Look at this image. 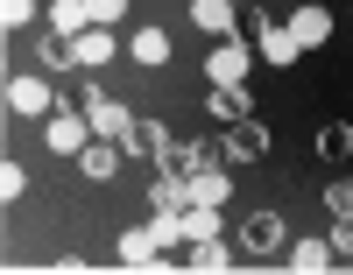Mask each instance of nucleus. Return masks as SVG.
Masks as SVG:
<instances>
[{
	"label": "nucleus",
	"instance_id": "nucleus-1",
	"mask_svg": "<svg viewBox=\"0 0 353 275\" xmlns=\"http://www.w3.org/2000/svg\"><path fill=\"white\" fill-rule=\"evenodd\" d=\"M8 113L14 120H50L57 113V85L50 78H8Z\"/></svg>",
	"mask_w": 353,
	"mask_h": 275
},
{
	"label": "nucleus",
	"instance_id": "nucleus-2",
	"mask_svg": "<svg viewBox=\"0 0 353 275\" xmlns=\"http://www.w3.org/2000/svg\"><path fill=\"white\" fill-rule=\"evenodd\" d=\"M248 28H254V57H269V64H297V36H290V28L283 21H269V14H261V8H248Z\"/></svg>",
	"mask_w": 353,
	"mask_h": 275
},
{
	"label": "nucleus",
	"instance_id": "nucleus-3",
	"mask_svg": "<svg viewBox=\"0 0 353 275\" xmlns=\"http://www.w3.org/2000/svg\"><path fill=\"white\" fill-rule=\"evenodd\" d=\"M276 254H283V219L276 212H254L241 226V261H276Z\"/></svg>",
	"mask_w": 353,
	"mask_h": 275
},
{
	"label": "nucleus",
	"instance_id": "nucleus-4",
	"mask_svg": "<svg viewBox=\"0 0 353 275\" xmlns=\"http://www.w3.org/2000/svg\"><path fill=\"white\" fill-rule=\"evenodd\" d=\"M43 134H50V148H57V156H78V148L92 141V120H85L78 106H57V113L43 120Z\"/></svg>",
	"mask_w": 353,
	"mask_h": 275
},
{
	"label": "nucleus",
	"instance_id": "nucleus-5",
	"mask_svg": "<svg viewBox=\"0 0 353 275\" xmlns=\"http://www.w3.org/2000/svg\"><path fill=\"white\" fill-rule=\"evenodd\" d=\"M121 156H128V141H106V134H92V141H85L78 156H71V163H78L85 176H92V183H106V176H121Z\"/></svg>",
	"mask_w": 353,
	"mask_h": 275
},
{
	"label": "nucleus",
	"instance_id": "nucleus-6",
	"mask_svg": "<svg viewBox=\"0 0 353 275\" xmlns=\"http://www.w3.org/2000/svg\"><path fill=\"white\" fill-rule=\"evenodd\" d=\"M226 156L233 163H261V156H269V128H261L254 113L248 120H226Z\"/></svg>",
	"mask_w": 353,
	"mask_h": 275
},
{
	"label": "nucleus",
	"instance_id": "nucleus-7",
	"mask_svg": "<svg viewBox=\"0 0 353 275\" xmlns=\"http://www.w3.org/2000/svg\"><path fill=\"white\" fill-rule=\"evenodd\" d=\"M36 57H43V71H78V36H64V28H50L43 21V43H36Z\"/></svg>",
	"mask_w": 353,
	"mask_h": 275
},
{
	"label": "nucleus",
	"instance_id": "nucleus-8",
	"mask_svg": "<svg viewBox=\"0 0 353 275\" xmlns=\"http://www.w3.org/2000/svg\"><path fill=\"white\" fill-rule=\"evenodd\" d=\"M290 36H297L304 50H311V43H325V36H332V8H325V0H304V8L290 14Z\"/></svg>",
	"mask_w": 353,
	"mask_h": 275
},
{
	"label": "nucleus",
	"instance_id": "nucleus-9",
	"mask_svg": "<svg viewBox=\"0 0 353 275\" xmlns=\"http://www.w3.org/2000/svg\"><path fill=\"white\" fill-rule=\"evenodd\" d=\"M205 78H212V85H248V50L241 43H219L212 57H205Z\"/></svg>",
	"mask_w": 353,
	"mask_h": 275
},
{
	"label": "nucleus",
	"instance_id": "nucleus-10",
	"mask_svg": "<svg viewBox=\"0 0 353 275\" xmlns=\"http://www.w3.org/2000/svg\"><path fill=\"white\" fill-rule=\"evenodd\" d=\"M156 170H163V176H184V183H191V176L205 170V156H198V141H176V134H170V141H163V156H156Z\"/></svg>",
	"mask_w": 353,
	"mask_h": 275
},
{
	"label": "nucleus",
	"instance_id": "nucleus-11",
	"mask_svg": "<svg viewBox=\"0 0 353 275\" xmlns=\"http://www.w3.org/2000/svg\"><path fill=\"white\" fill-rule=\"evenodd\" d=\"M163 141H170V128L163 120H149V113H134V128H128V156H163Z\"/></svg>",
	"mask_w": 353,
	"mask_h": 275
},
{
	"label": "nucleus",
	"instance_id": "nucleus-12",
	"mask_svg": "<svg viewBox=\"0 0 353 275\" xmlns=\"http://www.w3.org/2000/svg\"><path fill=\"white\" fill-rule=\"evenodd\" d=\"M85 120H92V134H106V141H128V128H134V113H128L121 99H99Z\"/></svg>",
	"mask_w": 353,
	"mask_h": 275
},
{
	"label": "nucleus",
	"instance_id": "nucleus-13",
	"mask_svg": "<svg viewBox=\"0 0 353 275\" xmlns=\"http://www.w3.org/2000/svg\"><path fill=\"white\" fill-rule=\"evenodd\" d=\"M290 268H297V275H325V268H339V261H332V240H297V247H290Z\"/></svg>",
	"mask_w": 353,
	"mask_h": 275
},
{
	"label": "nucleus",
	"instance_id": "nucleus-14",
	"mask_svg": "<svg viewBox=\"0 0 353 275\" xmlns=\"http://www.w3.org/2000/svg\"><path fill=\"white\" fill-rule=\"evenodd\" d=\"M57 106H78V113H92V106H99V85H92V71H85V64H78V71L64 78V92H57Z\"/></svg>",
	"mask_w": 353,
	"mask_h": 275
},
{
	"label": "nucleus",
	"instance_id": "nucleus-15",
	"mask_svg": "<svg viewBox=\"0 0 353 275\" xmlns=\"http://www.w3.org/2000/svg\"><path fill=\"white\" fill-rule=\"evenodd\" d=\"M212 113L219 120H248L254 113V92L248 85H212Z\"/></svg>",
	"mask_w": 353,
	"mask_h": 275
},
{
	"label": "nucleus",
	"instance_id": "nucleus-16",
	"mask_svg": "<svg viewBox=\"0 0 353 275\" xmlns=\"http://www.w3.org/2000/svg\"><path fill=\"white\" fill-rule=\"evenodd\" d=\"M149 205H156V212H184V205H191V183L156 170V183H149Z\"/></svg>",
	"mask_w": 353,
	"mask_h": 275
},
{
	"label": "nucleus",
	"instance_id": "nucleus-17",
	"mask_svg": "<svg viewBox=\"0 0 353 275\" xmlns=\"http://www.w3.org/2000/svg\"><path fill=\"white\" fill-rule=\"evenodd\" d=\"M184 268H198V275H219V268H233V254L219 247V240H191V247H184Z\"/></svg>",
	"mask_w": 353,
	"mask_h": 275
},
{
	"label": "nucleus",
	"instance_id": "nucleus-18",
	"mask_svg": "<svg viewBox=\"0 0 353 275\" xmlns=\"http://www.w3.org/2000/svg\"><path fill=\"white\" fill-rule=\"evenodd\" d=\"M50 28H64V36H85V28H92V0H57V8H50Z\"/></svg>",
	"mask_w": 353,
	"mask_h": 275
},
{
	"label": "nucleus",
	"instance_id": "nucleus-19",
	"mask_svg": "<svg viewBox=\"0 0 353 275\" xmlns=\"http://www.w3.org/2000/svg\"><path fill=\"white\" fill-rule=\"evenodd\" d=\"M78 64H85V71L113 64V28H85V36H78Z\"/></svg>",
	"mask_w": 353,
	"mask_h": 275
},
{
	"label": "nucleus",
	"instance_id": "nucleus-20",
	"mask_svg": "<svg viewBox=\"0 0 353 275\" xmlns=\"http://www.w3.org/2000/svg\"><path fill=\"white\" fill-rule=\"evenodd\" d=\"M226 191H233L226 170H198V176H191V205H226Z\"/></svg>",
	"mask_w": 353,
	"mask_h": 275
},
{
	"label": "nucleus",
	"instance_id": "nucleus-21",
	"mask_svg": "<svg viewBox=\"0 0 353 275\" xmlns=\"http://www.w3.org/2000/svg\"><path fill=\"white\" fill-rule=\"evenodd\" d=\"M134 64H170V36H163V28H134Z\"/></svg>",
	"mask_w": 353,
	"mask_h": 275
},
{
	"label": "nucleus",
	"instance_id": "nucleus-22",
	"mask_svg": "<svg viewBox=\"0 0 353 275\" xmlns=\"http://www.w3.org/2000/svg\"><path fill=\"white\" fill-rule=\"evenodd\" d=\"M233 14H241L233 0H198V8H191V21H198V28H212V36H226V28H233Z\"/></svg>",
	"mask_w": 353,
	"mask_h": 275
},
{
	"label": "nucleus",
	"instance_id": "nucleus-23",
	"mask_svg": "<svg viewBox=\"0 0 353 275\" xmlns=\"http://www.w3.org/2000/svg\"><path fill=\"white\" fill-rule=\"evenodd\" d=\"M318 156H325V163L353 156V128H346V120H332V128H318Z\"/></svg>",
	"mask_w": 353,
	"mask_h": 275
},
{
	"label": "nucleus",
	"instance_id": "nucleus-24",
	"mask_svg": "<svg viewBox=\"0 0 353 275\" xmlns=\"http://www.w3.org/2000/svg\"><path fill=\"white\" fill-rule=\"evenodd\" d=\"M184 233L191 240H219V205H184Z\"/></svg>",
	"mask_w": 353,
	"mask_h": 275
},
{
	"label": "nucleus",
	"instance_id": "nucleus-25",
	"mask_svg": "<svg viewBox=\"0 0 353 275\" xmlns=\"http://www.w3.org/2000/svg\"><path fill=\"white\" fill-rule=\"evenodd\" d=\"M325 212H332V219H353V176H332L325 183Z\"/></svg>",
	"mask_w": 353,
	"mask_h": 275
},
{
	"label": "nucleus",
	"instance_id": "nucleus-26",
	"mask_svg": "<svg viewBox=\"0 0 353 275\" xmlns=\"http://www.w3.org/2000/svg\"><path fill=\"white\" fill-rule=\"evenodd\" d=\"M332 261H339V268H353V219H339V226H332Z\"/></svg>",
	"mask_w": 353,
	"mask_h": 275
},
{
	"label": "nucleus",
	"instance_id": "nucleus-27",
	"mask_svg": "<svg viewBox=\"0 0 353 275\" xmlns=\"http://www.w3.org/2000/svg\"><path fill=\"white\" fill-rule=\"evenodd\" d=\"M0 21H8V28H28V21H36V0H0Z\"/></svg>",
	"mask_w": 353,
	"mask_h": 275
},
{
	"label": "nucleus",
	"instance_id": "nucleus-28",
	"mask_svg": "<svg viewBox=\"0 0 353 275\" xmlns=\"http://www.w3.org/2000/svg\"><path fill=\"white\" fill-rule=\"evenodd\" d=\"M21 191H28V170H21V163H8V170H0V198H8V205H14Z\"/></svg>",
	"mask_w": 353,
	"mask_h": 275
},
{
	"label": "nucleus",
	"instance_id": "nucleus-29",
	"mask_svg": "<svg viewBox=\"0 0 353 275\" xmlns=\"http://www.w3.org/2000/svg\"><path fill=\"white\" fill-rule=\"evenodd\" d=\"M121 14H128V0H92V28H113Z\"/></svg>",
	"mask_w": 353,
	"mask_h": 275
},
{
	"label": "nucleus",
	"instance_id": "nucleus-30",
	"mask_svg": "<svg viewBox=\"0 0 353 275\" xmlns=\"http://www.w3.org/2000/svg\"><path fill=\"white\" fill-rule=\"evenodd\" d=\"M233 8H241V0H233Z\"/></svg>",
	"mask_w": 353,
	"mask_h": 275
}]
</instances>
